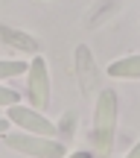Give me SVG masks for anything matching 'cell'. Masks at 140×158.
Segmentation results:
<instances>
[{
	"mask_svg": "<svg viewBox=\"0 0 140 158\" xmlns=\"http://www.w3.org/2000/svg\"><path fill=\"white\" fill-rule=\"evenodd\" d=\"M117 117H120V100L111 88L99 91L94 102V158H108L117 141Z\"/></svg>",
	"mask_w": 140,
	"mask_h": 158,
	"instance_id": "obj_1",
	"label": "cell"
},
{
	"mask_svg": "<svg viewBox=\"0 0 140 158\" xmlns=\"http://www.w3.org/2000/svg\"><path fill=\"white\" fill-rule=\"evenodd\" d=\"M6 147L15 149L21 155H32V158H64L67 147L56 138H44V135H29V132H6L3 135Z\"/></svg>",
	"mask_w": 140,
	"mask_h": 158,
	"instance_id": "obj_2",
	"label": "cell"
},
{
	"mask_svg": "<svg viewBox=\"0 0 140 158\" xmlns=\"http://www.w3.org/2000/svg\"><path fill=\"white\" fill-rule=\"evenodd\" d=\"M6 120L12 126H18L21 132H29V135H44V138H56L58 135V126L44 111H38L32 106H21V102L9 106L6 108Z\"/></svg>",
	"mask_w": 140,
	"mask_h": 158,
	"instance_id": "obj_3",
	"label": "cell"
},
{
	"mask_svg": "<svg viewBox=\"0 0 140 158\" xmlns=\"http://www.w3.org/2000/svg\"><path fill=\"white\" fill-rule=\"evenodd\" d=\"M50 94H53V85H50L47 59L44 56H32V62L26 64V97H29V106L44 111V108L50 106Z\"/></svg>",
	"mask_w": 140,
	"mask_h": 158,
	"instance_id": "obj_4",
	"label": "cell"
},
{
	"mask_svg": "<svg viewBox=\"0 0 140 158\" xmlns=\"http://www.w3.org/2000/svg\"><path fill=\"white\" fill-rule=\"evenodd\" d=\"M0 38H3L6 44L12 47V50H18V53H29V56H38V50H41V44L32 38V35L21 32V29L9 27V23H0Z\"/></svg>",
	"mask_w": 140,
	"mask_h": 158,
	"instance_id": "obj_5",
	"label": "cell"
},
{
	"mask_svg": "<svg viewBox=\"0 0 140 158\" xmlns=\"http://www.w3.org/2000/svg\"><path fill=\"white\" fill-rule=\"evenodd\" d=\"M76 76L82 79L85 94H90V82H96V64H94V56H90L88 44L76 47Z\"/></svg>",
	"mask_w": 140,
	"mask_h": 158,
	"instance_id": "obj_6",
	"label": "cell"
},
{
	"mask_svg": "<svg viewBox=\"0 0 140 158\" xmlns=\"http://www.w3.org/2000/svg\"><path fill=\"white\" fill-rule=\"evenodd\" d=\"M111 79H140V56H123L108 64Z\"/></svg>",
	"mask_w": 140,
	"mask_h": 158,
	"instance_id": "obj_7",
	"label": "cell"
},
{
	"mask_svg": "<svg viewBox=\"0 0 140 158\" xmlns=\"http://www.w3.org/2000/svg\"><path fill=\"white\" fill-rule=\"evenodd\" d=\"M26 73V62L23 59H0V82L12 76H21Z\"/></svg>",
	"mask_w": 140,
	"mask_h": 158,
	"instance_id": "obj_8",
	"label": "cell"
},
{
	"mask_svg": "<svg viewBox=\"0 0 140 158\" xmlns=\"http://www.w3.org/2000/svg\"><path fill=\"white\" fill-rule=\"evenodd\" d=\"M15 102H21V94H18L15 88L0 82V108H9V106H15Z\"/></svg>",
	"mask_w": 140,
	"mask_h": 158,
	"instance_id": "obj_9",
	"label": "cell"
},
{
	"mask_svg": "<svg viewBox=\"0 0 140 158\" xmlns=\"http://www.w3.org/2000/svg\"><path fill=\"white\" fill-rule=\"evenodd\" d=\"M73 120H76L73 114H67V117H64V123H62V132H64V135H73Z\"/></svg>",
	"mask_w": 140,
	"mask_h": 158,
	"instance_id": "obj_10",
	"label": "cell"
},
{
	"mask_svg": "<svg viewBox=\"0 0 140 158\" xmlns=\"http://www.w3.org/2000/svg\"><path fill=\"white\" fill-rule=\"evenodd\" d=\"M64 158H94V152H90V149H76V152H70Z\"/></svg>",
	"mask_w": 140,
	"mask_h": 158,
	"instance_id": "obj_11",
	"label": "cell"
},
{
	"mask_svg": "<svg viewBox=\"0 0 140 158\" xmlns=\"http://www.w3.org/2000/svg\"><path fill=\"white\" fill-rule=\"evenodd\" d=\"M126 158H140V141L134 143V147H131L129 149V155H126Z\"/></svg>",
	"mask_w": 140,
	"mask_h": 158,
	"instance_id": "obj_12",
	"label": "cell"
},
{
	"mask_svg": "<svg viewBox=\"0 0 140 158\" xmlns=\"http://www.w3.org/2000/svg\"><path fill=\"white\" fill-rule=\"evenodd\" d=\"M6 132H9V120L0 117V135H6Z\"/></svg>",
	"mask_w": 140,
	"mask_h": 158,
	"instance_id": "obj_13",
	"label": "cell"
}]
</instances>
